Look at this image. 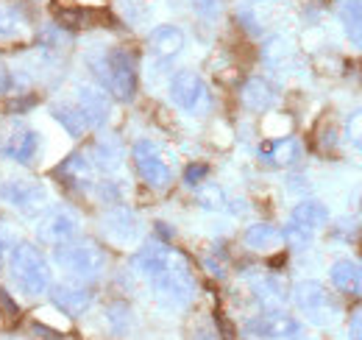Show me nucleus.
I'll return each instance as SVG.
<instances>
[{"label": "nucleus", "instance_id": "39448f33", "mask_svg": "<svg viewBox=\"0 0 362 340\" xmlns=\"http://www.w3.org/2000/svg\"><path fill=\"white\" fill-rule=\"evenodd\" d=\"M132 157H134V165L139 178L153 187V190H165L170 181H173V170L168 165L162 148L151 140H136L134 148H132Z\"/></svg>", "mask_w": 362, "mask_h": 340}, {"label": "nucleus", "instance_id": "b1692460", "mask_svg": "<svg viewBox=\"0 0 362 340\" xmlns=\"http://www.w3.org/2000/svg\"><path fill=\"white\" fill-rule=\"evenodd\" d=\"M50 115H53V120H59L64 131L70 134V137H84L87 134V118L81 115V109L76 106V103H53L50 106Z\"/></svg>", "mask_w": 362, "mask_h": 340}, {"label": "nucleus", "instance_id": "f8f14e48", "mask_svg": "<svg viewBox=\"0 0 362 340\" xmlns=\"http://www.w3.org/2000/svg\"><path fill=\"white\" fill-rule=\"evenodd\" d=\"M76 106L87 118L90 128H100L109 120V98L98 86H81L78 89V98H76Z\"/></svg>", "mask_w": 362, "mask_h": 340}, {"label": "nucleus", "instance_id": "bb28decb", "mask_svg": "<svg viewBox=\"0 0 362 340\" xmlns=\"http://www.w3.org/2000/svg\"><path fill=\"white\" fill-rule=\"evenodd\" d=\"M281 234H284V243L293 246V249H307V246L313 243V237H315L313 232H307V229H301V226H296V223H287Z\"/></svg>", "mask_w": 362, "mask_h": 340}, {"label": "nucleus", "instance_id": "f704fd0d", "mask_svg": "<svg viewBox=\"0 0 362 340\" xmlns=\"http://www.w3.org/2000/svg\"><path fill=\"white\" fill-rule=\"evenodd\" d=\"M0 251H3V254L11 251V232H8L3 223H0Z\"/></svg>", "mask_w": 362, "mask_h": 340}, {"label": "nucleus", "instance_id": "0eeeda50", "mask_svg": "<svg viewBox=\"0 0 362 340\" xmlns=\"http://www.w3.org/2000/svg\"><path fill=\"white\" fill-rule=\"evenodd\" d=\"M170 98L187 115H206L209 103H212L204 79L198 73H192V70H179L170 79Z\"/></svg>", "mask_w": 362, "mask_h": 340}, {"label": "nucleus", "instance_id": "4be33fe9", "mask_svg": "<svg viewBox=\"0 0 362 340\" xmlns=\"http://www.w3.org/2000/svg\"><path fill=\"white\" fill-rule=\"evenodd\" d=\"M284 243V234L271 223H254L245 229V246L254 251H276Z\"/></svg>", "mask_w": 362, "mask_h": 340}, {"label": "nucleus", "instance_id": "f03ea898", "mask_svg": "<svg viewBox=\"0 0 362 340\" xmlns=\"http://www.w3.org/2000/svg\"><path fill=\"white\" fill-rule=\"evenodd\" d=\"M90 64L103 89H109L117 101H132L136 95V62L132 50L126 47L103 50Z\"/></svg>", "mask_w": 362, "mask_h": 340}, {"label": "nucleus", "instance_id": "393cba45", "mask_svg": "<svg viewBox=\"0 0 362 340\" xmlns=\"http://www.w3.org/2000/svg\"><path fill=\"white\" fill-rule=\"evenodd\" d=\"M340 20L346 34L362 47V0H340Z\"/></svg>", "mask_w": 362, "mask_h": 340}, {"label": "nucleus", "instance_id": "4468645a", "mask_svg": "<svg viewBox=\"0 0 362 340\" xmlns=\"http://www.w3.org/2000/svg\"><path fill=\"white\" fill-rule=\"evenodd\" d=\"M47 290H50V301L67 315H81L92 304V293L87 288H78V285H53Z\"/></svg>", "mask_w": 362, "mask_h": 340}, {"label": "nucleus", "instance_id": "c9c22d12", "mask_svg": "<svg viewBox=\"0 0 362 340\" xmlns=\"http://www.w3.org/2000/svg\"><path fill=\"white\" fill-rule=\"evenodd\" d=\"M6 256H8V254H3V251H0V268L6 265Z\"/></svg>", "mask_w": 362, "mask_h": 340}, {"label": "nucleus", "instance_id": "9d476101", "mask_svg": "<svg viewBox=\"0 0 362 340\" xmlns=\"http://www.w3.org/2000/svg\"><path fill=\"white\" fill-rule=\"evenodd\" d=\"M78 229H81L78 215L73 212V210L59 207V210H50V212L40 220V226H37V240L45 243V246H62V243L76 240Z\"/></svg>", "mask_w": 362, "mask_h": 340}, {"label": "nucleus", "instance_id": "f3484780", "mask_svg": "<svg viewBox=\"0 0 362 340\" xmlns=\"http://www.w3.org/2000/svg\"><path fill=\"white\" fill-rule=\"evenodd\" d=\"M103 229L112 240L117 243H129L139 234V226H136V217L126 207H115L112 212L103 217Z\"/></svg>", "mask_w": 362, "mask_h": 340}, {"label": "nucleus", "instance_id": "1a4fd4ad", "mask_svg": "<svg viewBox=\"0 0 362 340\" xmlns=\"http://www.w3.org/2000/svg\"><path fill=\"white\" fill-rule=\"evenodd\" d=\"M245 335L254 340H301L304 329L296 318H290L279 310H268L245 324Z\"/></svg>", "mask_w": 362, "mask_h": 340}, {"label": "nucleus", "instance_id": "5701e85b", "mask_svg": "<svg viewBox=\"0 0 362 340\" xmlns=\"http://www.w3.org/2000/svg\"><path fill=\"white\" fill-rule=\"evenodd\" d=\"M259 154L268 157L273 165L287 168V165H293V162L298 159L301 148H298V142H296L293 137H281V140H268V142H262V145H259Z\"/></svg>", "mask_w": 362, "mask_h": 340}, {"label": "nucleus", "instance_id": "2eb2a0df", "mask_svg": "<svg viewBox=\"0 0 362 340\" xmlns=\"http://www.w3.org/2000/svg\"><path fill=\"white\" fill-rule=\"evenodd\" d=\"M148 47H151V53L156 59L170 62L173 56H179L181 50H184V31L176 28V26H159V28L151 31Z\"/></svg>", "mask_w": 362, "mask_h": 340}, {"label": "nucleus", "instance_id": "c85d7f7f", "mask_svg": "<svg viewBox=\"0 0 362 340\" xmlns=\"http://www.w3.org/2000/svg\"><path fill=\"white\" fill-rule=\"evenodd\" d=\"M189 6H192L201 17H206V20H212V17L221 14V0H189Z\"/></svg>", "mask_w": 362, "mask_h": 340}, {"label": "nucleus", "instance_id": "2f4dec72", "mask_svg": "<svg viewBox=\"0 0 362 340\" xmlns=\"http://www.w3.org/2000/svg\"><path fill=\"white\" fill-rule=\"evenodd\" d=\"M206 173H209V168H206V165L195 162V165H189V168L184 170V181H187L189 187H195V184H201V181L206 178Z\"/></svg>", "mask_w": 362, "mask_h": 340}, {"label": "nucleus", "instance_id": "473e14b6", "mask_svg": "<svg viewBox=\"0 0 362 340\" xmlns=\"http://www.w3.org/2000/svg\"><path fill=\"white\" fill-rule=\"evenodd\" d=\"M349 340H362V310L354 312V318L349 324Z\"/></svg>", "mask_w": 362, "mask_h": 340}, {"label": "nucleus", "instance_id": "7ed1b4c3", "mask_svg": "<svg viewBox=\"0 0 362 340\" xmlns=\"http://www.w3.org/2000/svg\"><path fill=\"white\" fill-rule=\"evenodd\" d=\"M11 282L25 296H42L50 288V268L42 251L31 243H17L6 256Z\"/></svg>", "mask_w": 362, "mask_h": 340}, {"label": "nucleus", "instance_id": "423d86ee", "mask_svg": "<svg viewBox=\"0 0 362 340\" xmlns=\"http://www.w3.org/2000/svg\"><path fill=\"white\" fill-rule=\"evenodd\" d=\"M0 198L25 217H40L47 210V190L34 178H14L0 187Z\"/></svg>", "mask_w": 362, "mask_h": 340}, {"label": "nucleus", "instance_id": "9b49d317", "mask_svg": "<svg viewBox=\"0 0 362 340\" xmlns=\"http://www.w3.org/2000/svg\"><path fill=\"white\" fill-rule=\"evenodd\" d=\"M40 134L34 128H20V131H11L3 142V157L17 162V165H34L40 159Z\"/></svg>", "mask_w": 362, "mask_h": 340}, {"label": "nucleus", "instance_id": "a878e982", "mask_svg": "<svg viewBox=\"0 0 362 340\" xmlns=\"http://www.w3.org/2000/svg\"><path fill=\"white\" fill-rule=\"evenodd\" d=\"M198 204L204 210H223L226 207V196H223V190L218 184H204L198 190Z\"/></svg>", "mask_w": 362, "mask_h": 340}, {"label": "nucleus", "instance_id": "aec40b11", "mask_svg": "<svg viewBox=\"0 0 362 340\" xmlns=\"http://www.w3.org/2000/svg\"><path fill=\"white\" fill-rule=\"evenodd\" d=\"M90 157H92V165L106 170V173H112V170H117L123 165V148H120V142H117L115 137H100V140H95Z\"/></svg>", "mask_w": 362, "mask_h": 340}, {"label": "nucleus", "instance_id": "20e7f679", "mask_svg": "<svg viewBox=\"0 0 362 340\" xmlns=\"http://www.w3.org/2000/svg\"><path fill=\"white\" fill-rule=\"evenodd\" d=\"M53 262L73 279H81V282H90L98 279L103 273V265H106V256L98 246L92 243H62V246H53Z\"/></svg>", "mask_w": 362, "mask_h": 340}, {"label": "nucleus", "instance_id": "72a5a7b5", "mask_svg": "<svg viewBox=\"0 0 362 340\" xmlns=\"http://www.w3.org/2000/svg\"><path fill=\"white\" fill-rule=\"evenodd\" d=\"M189 340H221V338H218V332H215L212 327H198V329L189 335Z\"/></svg>", "mask_w": 362, "mask_h": 340}, {"label": "nucleus", "instance_id": "7c9ffc66", "mask_svg": "<svg viewBox=\"0 0 362 340\" xmlns=\"http://www.w3.org/2000/svg\"><path fill=\"white\" fill-rule=\"evenodd\" d=\"M11 34H17V14L0 6V37H11Z\"/></svg>", "mask_w": 362, "mask_h": 340}, {"label": "nucleus", "instance_id": "412c9836", "mask_svg": "<svg viewBox=\"0 0 362 340\" xmlns=\"http://www.w3.org/2000/svg\"><path fill=\"white\" fill-rule=\"evenodd\" d=\"M251 290H254V298L265 310H281L284 301H287V290H284V285L276 276H259V279H254L251 282Z\"/></svg>", "mask_w": 362, "mask_h": 340}, {"label": "nucleus", "instance_id": "ddd939ff", "mask_svg": "<svg viewBox=\"0 0 362 340\" xmlns=\"http://www.w3.org/2000/svg\"><path fill=\"white\" fill-rule=\"evenodd\" d=\"M53 176L62 184L73 187V190H87V187H92V165L84 154H70L59 168L53 170Z\"/></svg>", "mask_w": 362, "mask_h": 340}, {"label": "nucleus", "instance_id": "c756f323", "mask_svg": "<svg viewBox=\"0 0 362 340\" xmlns=\"http://www.w3.org/2000/svg\"><path fill=\"white\" fill-rule=\"evenodd\" d=\"M0 315L8 318V321H17V318H20V307H17V301L8 296L3 288H0Z\"/></svg>", "mask_w": 362, "mask_h": 340}, {"label": "nucleus", "instance_id": "6e6552de", "mask_svg": "<svg viewBox=\"0 0 362 340\" xmlns=\"http://www.w3.org/2000/svg\"><path fill=\"white\" fill-rule=\"evenodd\" d=\"M296 304L307 315V321L315 327H329L332 321H337V304L332 301L329 290L320 282H298Z\"/></svg>", "mask_w": 362, "mask_h": 340}, {"label": "nucleus", "instance_id": "dca6fc26", "mask_svg": "<svg viewBox=\"0 0 362 340\" xmlns=\"http://www.w3.org/2000/svg\"><path fill=\"white\" fill-rule=\"evenodd\" d=\"M240 98L251 112H268L276 103V89L265 79H248L240 89Z\"/></svg>", "mask_w": 362, "mask_h": 340}, {"label": "nucleus", "instance_id": "f257e3e1", "mask_svg": "<svg viewBox=\"0 0 362 340\" xmlns=\"http://www.w3.org/2000/svg\"><path fill=\"white\" fill-rule=\"evenodd\" d=\"M132 265L139 276L151 282L153 293L165 307H187L195 296V279L187 259L168 246H145L134 254Z\"/></svg>", "mask_w": 362, "mask_h": 340}, {"label": "nucleus", "instance_id": "a211bd4d", "mask_svg": "<svg viewBox=\"0 0 362 340\" xmlns=\"http://www.w3.org/2000/svg\"><path fill=\"white\" fill-rule=\"evenodd\" d=\"M332 285L343 293L351 296H362V265L351 262V259H340L332 265Z\"/></svg>", "mask_w": 362, "mask_h": 340}, {"label": "nucleus", "instance_id": "cd10ccee", "mask_svg": "<svg viewBox=\"0 0 362 340\" xmlns=\"http://www.w3.org/2000/svg\"><path fill=\"white\" fill-rule=\"evenodd\" d=\"M346 134H349L351 145L362 151V109L354 112V115H349V120H346Z\"/></svg>", "mask_w": 362, "mask_h": 340}, {"label": "nucleus", "instance_id": "6ab92c4d", "mask_svg": "<svg viewBox=\"0 0 362 340\" xmlns=\"http://www.w3.org/2000/svg\"><path fill=\"white\" fill-rule=\"evenodd\" d=\"M290 223H296V226H301V229H307V232L315 234L317 229H323L329 223V210L320 201H313V198L310 201H301V204L293 207Z\"/></svg>", "mask_w": 362, "mask_h": 340}]
</instances>
